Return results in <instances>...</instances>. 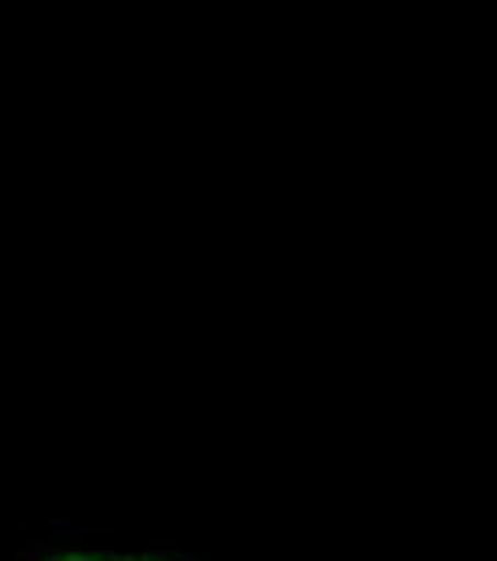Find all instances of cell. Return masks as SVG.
<instances>
[{
	"instance_id": "obj_1",
	"label": "cell",
	"mask_w": 497,
	"mask_h": 561,
	"mask_svg": "<svg viewBox=\"0 0 497 561\" xmlns=\"http://www.w3.org/2000/svg\"><path fill=\"white\" fill-rule=\"evenodd\" d=\"M21 561H200L176 546H147V549H111V546H33L21 553Z\"/></svg>"
}]
</instances>
